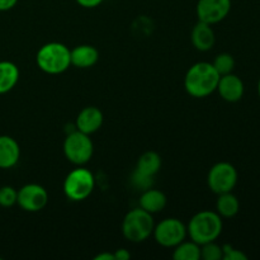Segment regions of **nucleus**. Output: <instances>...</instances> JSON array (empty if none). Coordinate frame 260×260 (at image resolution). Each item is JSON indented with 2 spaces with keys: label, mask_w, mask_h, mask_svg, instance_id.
Instances as JSON below:
<instances>
[{
  "label": "nucleus",
  "mask_w": 260,
  "mask_h": 260,
  "mask_svg": "<svg viewBox=\"0 0 260 260\" xmlns=\"http://www.w3.org/2000/svg\"><path fill=\"white\" fill-rule=\"evenodd\" d=\"M173 258L175 260H200L201 259V245L193 240L184 241L178 244L174 248Z\"/></svg>",
  "instance_id": "nucleus-20"
},
{
  "label": "nucleus",
  "mask_w": 260,
  "mask_h": 260,
  "mask_svg": "<svg viewBox=\"0 0 260 260\" xmlns=\"http://www.w3.org/2000/svg\"><path fill=\"white\" fill-rule=\"evenodd\" d=\"M152 179H154V178L144 177V175L139 174V173H136V172H134V174H132V183H134L135 187L139 188V189H141V190L151 188L152 183H154V180Z\"/></svg>",
  "instance_id": "nucleus-25"
},
{
  "label": "nucleus",
  "mask_w": 260,
  "mask_h": 260,
  "mask_svg": "<svg viewBox=\"0 0 260 260\" xmlns=\"http://www.w3.org/2000/svg\"><path fill=\"white\" fill-rule=\"evenodd\" d=\"M231 10V0H198L196 12L200 22L216 24L225 19Z\"/></svg>",
  "instance_id": "nucleus-10"
},
{
  "label": "nucleus",
  "mask_w": 260,
  "mask_h": 260,
  "mask_svg": "<svg viewBox=\"0 0 260 260\" xmlns=\"http://www.w3.org/2000/svg\"><path fill=\"white\" fill-rule=\"evenodd\" d=\"M216 90L218 91L223 101L229 102V103H236L243 98L245 86H244L243 80L238 75L231 73L228 75L220 76Z\"/></svg>",
  "instance_id": "nucleus-11"
},
{
  "label": "nucleus",
  "mask_w": 260,
  "mask_h": 260,
  "mask_svg": "<svg viewBox=\"0 0 260 260\" xmlns=\"http://www.w3.org/2000/svg\"><path fill=\"white\" fill-rule=\"evenodd\" d=\"M36 61L43 73L50 75L62 74L71 65L70 50L60 42L46 43L38 50Z\"/></svg>",
  "instance_id": "nucleus-3"
},
{
  "label": "nucleus",
  "mask_w": 260,
  "mask_h": 260,
  "mask_svg": "<svg viewBox=\"0 0 260 260\" xmlns=\"http://www.w3.org/2000/svg\"><path fill=\"white\" fill-rule=\"evenodd\" d=\"M222 217L213 211H201L190 218L187 234L190 240L203 245L210 241H216L222 233Z\"/></svg>",
  "instance_id": "nucleus-2"
},
{
  "label": "nucleus",
  "mask_w": 260,
  "mask_h": 260,
  "mask_svg": "<svg viewBox=\"0 0 260 260\" xmlns=\"http://www.w3.org/2000/svg\"><path fill=\"white\" fill-rule=\"evenodd\" d=\"M220 75L210 62H197L187 71L184 88L194 98H205L217 89Z\"/></svg>",
  "instance_id": "nucleus-1"
},
{
  "label": "nucleus",
  "mask_w": 260,
  "mask_h": 260,
  "mask_svg": "<svg viewBox=\"0 0 260 260\" xmlns=\"http://www.w3.org/2000/svg\"><path fill=\"white\" fill-rule=\"evenodd\" d=\"M18 190L10 185H4L0 188V206L2 207H12L17 203Z\"/></svg>",
  "instance_id": "nucleus-23"
},
{
  "label": "nucleus",
  "mask_w": 260,
  "mask_h": 260,
  "mask_svg": "<svg viewBox=\"0 0 260 260\" xmlns=\"http://www.w3.org/2000/svg\"><path fill=\"white\" fill-rule=\"evenodd\" d=\"M154 218L151 213L141 207L126 213L122 221V234L131 243H142L154 233Z\"/></svg>",
  "instance_id": "nucleus-4"
},
{
  "label": "nucleus",
  "mask_w": 260,
  "mask_h": 260,
  "mask_svg": "<svg viewBox=\"0 0 260 260\" xmlns=\"http://www.w3.org/2000/svg\"><path fill=\"white\" fill-rule=\"evenodd\" d=\"M213 68L216 69V71L218 73V75H228V74H231L235 69V58L231 53L228 52H222L220 55L216 56L215 61L212 62Z\"/></svg>",
  "instance_id": "nucleus-21"
},
{
  "label": "nucleus",
  "mask_w": 260,
  "mask_h": 260,
  "mask_svg": "<svg viewBox=\"0 0 260 260\" xmlns=\"http://www.w3.org/2000/svg\"><path fill=\"white\" fill-rule=\"evenodd\" d=\"M167 206V196L159 189L149 188V189L142 190V194L140 197V207L142 210L147 211L149 213L161 212Z\"/></svg>",
  "instance_id": "nucleus-16"
},
{
  "label": "nucleus",
  "mask_w": 260,
  "mask_h": 260,
  "mask_svg": "<svg viewBox=\"0 0 260 260\" xmlns=\"http://www.w3.org/2000/svg\"><path fill=\"white\" fill-rule=\"evenodd\" d=\"M20 147L13 137L0 136V169H10L19 161Z\"/></svg>",
  "instance_id": "nucleus-13"
},
{
  "label": "nucleus",
  "mask_w": 260,
  "mask_h": 260,
  "mask_svg": "<svg viewBox=\"0 0 260 260\" xmlns=\"http://www.w3.org/2000/svg\"><path fill=\"white\" fill-rule=\"evenodd\" d=\"M48 202V193L42 185L25 184L18 190L17 203L22 210L27 212H38L43 210Z\"/></svg>",
  "instance_id": "nucleus-9"
},
{
  "label": "nucleus",
  "mask_w": 260,
  "mask_h": 260,
  "mask_svg": "<svg viewBox=\"0 0 260 260\" xmlns=\"http://www.w3.org/2000/svg\"><path fill=\"white\" fill-rule=\"evenodd\" d=\"M222 259L223 260H248V255L244 251L239 250L231 244L222 245Z\"/></svg>",
  "instance_id": "nucleus-24"
},
{
  "label": "nucleus",
  "mask_w": 260,
  "mask_h": 260,
  "mask_svg": "<svg viewBox=\"0 0 260 260\" xmlns=\"http://www.w3.org/2000/svg\"><path fill=\"white\" fill-rule=\"evenodd\" d=\"M240 211V202L233 192H226L218 194L216 202V212L225 218L235 217Z\"/></svg>",
  "instance_id": "nucleus-19"
},
{
  "label": "nucleus",
  "mask_w": 260,
  "mask_h": 260,
  "mask_svg": "<svg viewBox=\"0 0 260 260\" xmlns=\"http://www.w3.org/2000/svg\"><path fill=\"white\" fill-rule=\"evenodd\" d=\"M75 2L78 3L80 7L88 8V9H90V8L99 7V5L103 3V0H75Z\"/></svg>",
  "instance_id": "nucleus-26"
},
{
  "label": "nucleus",
  "mask_w": 260,
  "mask_h": 260,
  "mask_svg": "<svg viewBox=\"0 0 260 260\" xmlns=\"http://www.w3.org/2000/svg\"><path fill=\"white\" fill-rule=\"evenodd\" d=\"M258 95L260 98V78H259V81H258Z\"/></svg>",
  "instance_id": "nucleus-30"
},
{
  "label": "nucleus",
  "mask_w": 260,
  "mask_h": 260,
  "mask_svg": "<svg viewBox=\"0 0 260 260\" xmlns=\"http://www.w3.org/2000/svg\"><path fill=\"white\" fill-rule=\"evenodd\" d=\"M19 69L10 61H0V94H7L17 85Z\"/></svg>",
  "instance_id": "nucleus-18"
},
{
  "label": "nucleus",
  "mask_w": 260,
  "mask_h": 260,
  "mask_svg": "<svg viewBox=\"0 0 260 260\" xmlns=\"http://www.w3.org/2000/svg\"><path fill=\"white\" fill-rule=\"evenodd\" d=\"M71 65L79 69H89L99 60V52L94 46L80 45L70 50Z\"/></svg>",
  "instance_id": "nucleus-15"
},
{
  "label": "nucleus",
  "mask_w": 260,
  "mask_h": 260,
  "mask_svg": "<svg viewBox=\"0 0 260 260\" xmlns=\"http://www.w3.org/2000/svg\"><path fill=\"white\" fill-rule=\"evenodd\" d=\"M114 260H127L131 258V254L127 249H117L113 253Z\"/></svg>",
  "instance_id": "nucleus-27"
},
{
  "label": "nucleus",
  "mask_w": 260,
  "mask_h": 260,
  "mask_svg": "<svg viewBox=\"0 0 260 260\" xmlns=\"http://www.w3.org/2000/svg\"><path fill=\"white\" fill-rule=\"evenodd\" d=\"M239 174L233 164L226 161L217 162L210 169L207 175V184L216 194L233 192L238 184Z\"/></svg>",
  "instance_id": "nucleus-7"
},
{
  "label": "nucleus",
  "mask_w": 260,
  "mask_h": 260,
  "mask_svg": "<svg viewBox=\"0 0 260 260\" xmlns=\"http://www.w3.org/2000/svg\"><path fill=\"white\" fill-rule=\"evenodd\" d=\"M103 113L96 107H85L76 117V128L86 135L98 131L103 124Z\"/></svg>",
  "instance_id": "nucleus-12"
},
{
  "label": "nucleus",
  "mask_w": 260,
  "mask_h": 260,
  "mask_svg": "<svg viewBox=\"0 0 260 260\" xmlns=\"http://www.w3.org/2000/svg\"><path fill=\"white\" fill-rule=\"evenodd\" d=\"M154 238L164 248H175L187 236V228L178 218H165L154 228Z\"/></svg>",
  "instance_id": "nucleus-8"
},
{
  "label": "nucleus",
  "mask_w": 260,
  "mask_h": 260,
  "mask_svg": "<svg viewBox=\"0 0 260 260\" xmlns=\"http://www.w3.org/2000/svg\"><path fill=\"white\" fill-rule=\"evenodd\" d=\"M95 187V179L90 170L85 168H78L71 170L63 182V193L74 202L86 200L93 193Z\"/></svg>",
  "instance_id": "nucleus-5"
},
{
  "label": "nucleus",
  "mask_w": 260,
  "mask_h": 260,
  "mask_svg": "<svg viewBox=\"0 0 260 260\" xmlns=\"http://www.w3.org/2000/svg\"><path fill=\"white\" fill-rule=\"evenodd\" d=\"M95 260H114V255H113V253H101V254H98V255L95 256V258H94Z\"/></svg>",
  "instance_id": "nucleus-29"
},
{
  "label": "nucleus",
  "mask_w": 260,
  "mask_h": 260,
  "mask_svg": "<svg viewBox=\"0 0 260 260\" xmlns=\"http://www.w3.org/2000/svg\"><path fill=\"white\" fill-rule=\"evenodd\" d=\"M94 145L89 135L80 131H74L66 136L63 141V154L66 159L75 165H84L91 159Z\"/></svg>",
  "instance_id": "nucleus-6"
},
{
  "label": "nucleus",
  "mask_w": 260,
  "mask_h": 260,
  "mask_svg": "<svg viewBox=\"0 0 260 260\" xmlns=\"http://www.w3.org/2000/svg\"><path fill=\"white\" fill-rule=\"evenodd\" d=\"M18 0H0V12H7L17 5Z\"/></svg>",
  "instance_id": "nucleus-28"
},
{
  "label": "nucleus",
  "mask_w": 260,
  "mask_h": 260,
  "mask_svg": "<svg viewBox=\"0 0 260 260\" xmlns=\"http://www.w3.org/2000/svg\"><path fill=\"white\" fill-rule=\"evenodd\" d=\"M190 38H192L193 46L198 51H203V52L205 51H210L216 42L215 32H213L211 24H207L205 22H200V20L193 27Z\"/></svg>",
  "instance_id": "nucleus-14"
},
{
  "label": "nucleus",
  "mask_w": 260,
  "mask_h": 260,
  "mask_svg": "<svg viewBox=\"0 0 260 260\" xmlns=\"http://www.w3.org/2000/svg\"><path fill=\"white\" fill-rule=\"evenodd\" d=\"M161 168V157L155 151H146L139 157L135 172L147 178H154Z\"/></svg>",
  "instance_id": "nucleus-17"
},
{
  "label": "nucleus",
  "mask_w": 260,
  "mask_h": 260,
  "mask_svg": "<svg viewBox=\"0 0 260 260\" xmlns=\"http://www.w3.org/2000/svg\"><path fill=\"white\" fill-rule=\"evenodd\" d=\"M201 258L205 260H221L222 259V246L216 241H210L201 245Z\"/></svg>",
  "instance_id": "nucleus-22"
}]
</instances>
